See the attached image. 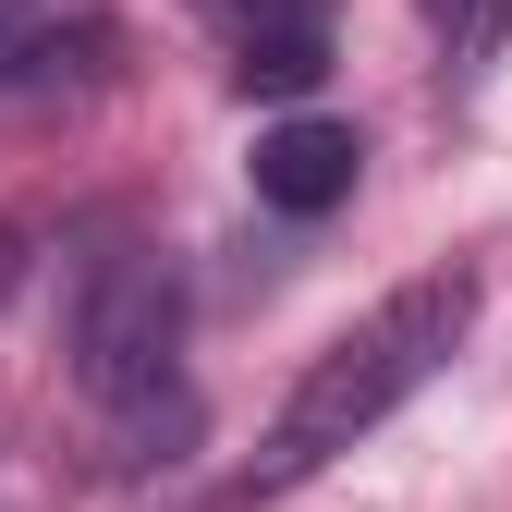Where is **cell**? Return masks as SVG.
Listing matches in <instances>:
<instances>
[{
	"label": "cell",
	"mask_w": 512,
	"mask_h": 512,
	"mask_svg": "<svg viewBox=\"0 0 512 512\" xmlns=\"http://www.w3.org/2000/svg\"><path fill=\"white\" fill-rule=\"evenodd\" d=\"M74 391L122 439V464H159L147 439L196 427V403H183V293H171L159 256L122 244V232L74 269Z\"/></svg>",
	"instance_id": "cell-2"
},
{
	"label": "cell",
	"mask_w": 512,
	"mask_h": 512,
	"mask_svg": "<svg viewBox=\"0 0 512 512\" xmlns=\"http://www.w3.org/2000/svg\"><path fill=\"white\" fill-rule=\"evenodd\" d=\"M25 25H49V0H0V49H13Z\"/></svg>",
	"instance_id": "cell-7"
},
{
	"label": "cell",
	"mask_w": 512,
	"mask_h": 512,
	"mask_svg": "<svg viewBox=\"0 0 512 512\" xmlns=\"http://www.w3.org/2000/svg\"><path fill=\"white\" fill-rule=\"evenodd\" d=\"M232 37V86L244 98H317L330 74V0H196Z\"/></svg>",
	"instance_id": "cell-3"
},
{
	"label": "cell",
	"mask_w": 512,
	"mask_h": 512,
	"mask_svg": "<svg viewBox=\"0 0 512 512\" xmlns=\"http://www.w3.org/2000/svg\"><path fill=\"white\" fill-rule=\"evenodd\" d=\"M110 61H122V37H110L98 13L25 25L13 49H0V98H86V86H110Z\"/></svg>",
	"instance_id": "cell-5"
},
{
	"label": "cell",
	"mask_w": 512,
	"mask_h": 512,
	"mask_svg": "<svg viewBox=\"0 0 512 512\" xmlns=\"http://www.w3.org/2000/svg\"><path fill=\"white\" fill-rule=\"evenodd\" d=\"M427 37H439V74L476 86L500 61V37H512V0H427Z\"/></svg>",
	"instance_id": "cell-6"
},
{
	"label": "cell",
	"mask_w": 512,
	"mask_h": 512,
	"mask_svg": "<svg viewBox=\"0 0 512 512\" xmlns=\"http://www.w3.org/2000/svg\"><path fill=\"white\" fill-rule=\"evenodd\" d=\"M354 171H366V135L330 110H293L256 135V208H281V220H330L354 196Z\"/></svg>",
	"instance_id": "cell-4"
},
{
	"label": "cell",
	"mask_w": 512,
	"mask_h": 512,
	"mask_svg": "<svg viewBox=\"0 0 512 512\" xmlns=\"http://www.w3.org/2000/svg\"><path fill=\"white\" fill-rule=\"evenodd\" d=\"M464 330H476V269H427V281H403V293H378L354 330H330V342L305 354V378L281 391L269 439H256V488L330 476L354 439H378L439 366L464 354Z\"/></svg>",
	"instance_id": "cell-1"
}]
</instances>
